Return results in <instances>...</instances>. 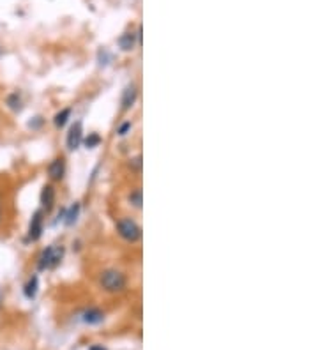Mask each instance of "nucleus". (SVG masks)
I'll use <instances>...</instances> for the list:
<instances>
[{"label":"nucleus","mask_w":318,"mask_h":350,"mask_svg":"<svg viewBox=\"0 0 318 350\" xmlns=\"http://www.w3.org/2000/svg\"><path fill=\"white\" fill-rule=\"evenodd\" d=\"M126 276L122 272L115 271V269H110V271H104L101 274V287L106 292H122L126 289Z\"/></svg>","instance_id":"nucleus-1"},{"label":"nucleus","mask_w":318,"mask_h":350,"mask_svg":"<svg viewBox=\"0 0 318 350\" xmlns=\"http://www.w3.org/2000/svg\"><path fill=\"white\" fill-rule=\"evenodd\" d=\"M62 257H64V248L62 246H48L41 253V257H39L38 267L41 269V271H45V269H52L62 260Z\"/></svg>","instance_id":"nucleus-2"},{"label":"nucleus","mask_w":318,"mask_h":350,"mask_svg":"<svg viewBox=\"0 0 318 350\" xmlns=\"http://www.w3.org/2000/svg\"><path fill=\"white\" fill-rule=\"evenodd\" d=\"M117 232L127 242H136L142 237V228L133 220H129V218H124V220H120L117 223Z\"/></svg>","instance_id":"nucleus-3"},{"label":"nucleus","mask_w":318,"mask_h":350,"mask_svg":"<svg viewBox=\"0 0 318 350\" xmlns=\"http://www.w3.org/2000/svg\"><path fill=\"white\" fill-rule=\"evenodd\" d=\"M82 140H83V126H82V122H76L75 126L69 129L67 147L71 149V151H76V149L80 147V144H82Z\"/></svg>","instance_id":"nucleus-4"},{"label":"nucleus","mask_w":318,"mask_h":350,"mask_svg":"<svg viewBox=\"0 0 318 350\" xmlns=\"http://www.w3.org/2000/svg\"><path fill=\"white\" fill-rule=\"evenodd\" d=\"M64 173H65V161H64V158L53 159V161L50 163V166H48L50 179H53V181H60V179L64 177Z\"/></svg>","instance_id":"nucleus-5"},{"label":"nucleus","mask_w":318,"mask_h":350,"mask_svg":"<svg viewBox=\"0 0 318 350\" xmlns=\"http://www.w3.org/2000/svg\"><path fill=\"white\" fill-rule=\"evenodd\" d=\"M41 233H43V213H41V211H38V213L34 214V218H32V221H30L28 237H30L32 240H38L39 237H41Z\"/></svg>","instance_id":"nucleus-6"},{"label":"nucleus","mask_w":318,"mask_h":350,"mask_svg":"<svg viewBox=\"0 0 318 350\" xmlns=\"http://www.w3.org/2000/svg\"><path fill=\"white\" fill-rule=\"evenodd\" d=\"M138 96V90L134 85H129L126 90H124V96H122V110H129L131 107L134 104Z\"/></svg>","instance_id":"nucleus-7"},{"label":"nucleus","mask_w":318,"mask_h":350,"mask_svg":"<svg viewBox=\"0 0 318 350\" xmlns=\"http://www.w3.org/2000/svg\"><path fill=\"white\" fill-rule=\"evenodd\" d=\"M41 203L46 211H50L55 203V189L53 186H45L41 191Z\"/></svg>","instance_id":"nucleus-8"},{"label":"nucleus","mask_w":318,"mask_h":350,"mask_svg":"<svg viewBox=\"0 0 318 350\" xmlns=\"http://www.w3.org/2000/svg\"><path fill=\"white\" fill-rule=\"evenodd\" d=\"M104 320V315L101 309L97 308H90L83 313V322L85 324H101Z\"/></svg>","instance_id":"nucleus-9"},{"label":"nucleus","mask_w":318,"mask_h":350,"mask_svg":"<svg viewBox=\"0 0 318 350\" xmlns=\"http://www.w3.org/2000/svg\"><path fill=\"white\" fill-rule=\"evenodd\" d=\"M119 46H120L122 50H126V52L133 50V48H134V34L127 32V34L120 36V38H119Z\"/></svg>","instance_id":"nucleus-10"},{"label":"nucleus","mask_w":318,"mask_h":350,"mask_svg":"<svg viewBox=\"0 0 318 350\" xmlns=\"http://www.w3.org/2000/svg\"><path fill=\"white\" fill-rule=\"evenodd\" d=\"M38 285H39L38 276H32V278L28 279L27 285H25V295H27L28 299H34L36 297V294H38Z\"/></svg>","instance_id":"nucleus-11"},{"label":"nucleus","mask_w":318,"mask_h":350,"mask_svg":"<svg viewBox=\"0 0 318 350\" xmlns=\"http://www.w3.org/2000/svg\"><path fill=\"white\" fill-rule=\"evenodd\" d=\"M69 115H71V110H69V108H64L60 114L55 115V126H57V127H64L65 122H67V119H69Z\"/></svg>","instance_id":"nucleus-12"},{"label":"nucleus","mask_w":318,"mask_h":350,"mask_svg":"<svg viewBox=\"0 0 318 350\" xmlns=\"http://www.w3.org/2000/svg\"><path fill=\"white\" fill-rule=\"evenodd\" d=\"M129 202L133 203L136 209H140L142 207V189H134L133 193L129 195Z\"/></svg>","instance_id":"nucleus-13"},{"label":"nucleus","mask_w":318,"mask_h":350,"mask_svg":"<svg viewBox=\"0 0 318 350\" xmlns=\"http://www.w3.org/2000/svg\"><path fill=\"white\" fill-rule=\"evenodd\" d=\"M78 211H80V205L76 203V205H73V209H71V213L67 214V220H65V223L67 225H73L76 221V216H78Z\"/></svg>","instance_id":"nucleus-14"},{"label":"nucleus","mask_w":318,"mask_h":350,"mask_svg":"<svg viewBox=\"0 0 318 350\" xmlns=\"http://www.w3.org/2000/svg\"><path fill=\"white\" fill-rule=\"evenodd\" d=\"M99 142H101V138L97 136V134H90V136L85 140V145H87V149H92V147H96Z\"/></svg>","instance_id":"nucleus-15"},{"label":"nucleus","mask_w":318,"mask_h":350,"mask_svg":"<svg viewBox=\"0 0 318 350\" xmlns=\"http://www.w3.org/2000/svg\"><path fill=\"white\" fill-rule=\"evenodd\" d=\"M131 127V124L129 122H126L124 126H120V129H119V134L120 136H124V134H127V129Z\"/></svg>","instance_id":"nucleus-16"},{"label":"nucleus","mask_w":318,"mask_h":350,"mask_svg":"<svg viewBox=\"0 0 318 350\" xmlns=\"http://www.w3.org/2000/svg\"><path fill=\"white\" fill-rule=\"evenodd\" d=\"M90 350H106L104 347H97V345H94V347H90Z\"/></svg>","instance_id":"nucleus-17"},{"label":"nucleus","mask_w":318,"mask_h":350,"mask_svg":"<svg viewBox=\"0 0 318 350\" xmlns=\"http://www.w3.org/2000/svg\"><path fill=\"white\" fill-rule=\"evenodd\" d=\"M0 214H2V207H0Z\"/></svg>","instance_id":"nucleus-18"}]
</instances>
